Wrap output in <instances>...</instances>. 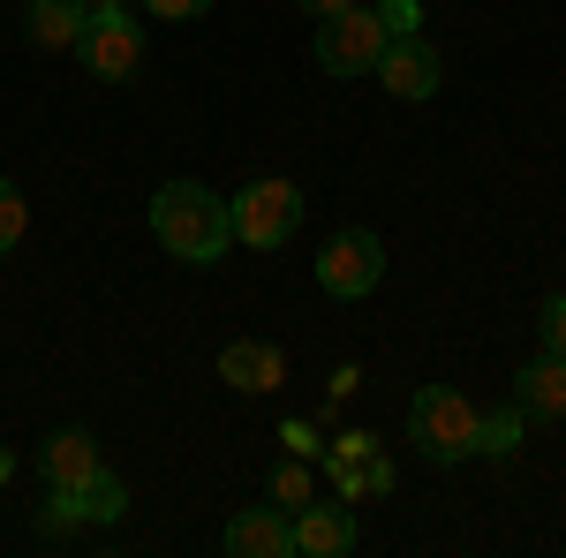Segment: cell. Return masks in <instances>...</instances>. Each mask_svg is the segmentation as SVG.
<instances>
[{"mask_svg": "<svg viewBox=\"0 0 566 558\" xmlns=\"http://www.w3.org/2000/svg\"><path fill=\"white\" fill-rule=\"evenodd\" d=\"M227 212H234V242H242V250H287V234L303 227V189L280 181V173H264V181H250Z\"/></svg>", "mask_w": 566, "mask_h": 558, "instance_id": "5b68a950", "label": "cell"}, {"mask_svg": "<svg viewBox=\"0 0 566 558\" xmlns=\"http://www.w3.org/2000/svg\"><path fill=\"white\" fill-rule=\"evenodd\" d=\"M370 76H378L392 98H438V53H431V39H423V31H416V39H392L386 53H378Z\"/></svg>", "mask_w": 566, "mask_h": 558, "instance_id": "ba28073f", "label": "cell"}, {"mask_svg": "<svg viewBox=\"0 0 566 558\" xmlns=\"http://www.w3.org/2000/svg\"><path fill=\"white\" fill-rule=\"evenodd\" d=\"M219 378L234 392H280L287 386V355L272 340H227L219 347Z\"/></svg>", "mask_w": 566, "mask_h": 558, "instance_id": "30bf717a", "label": "cell"}, {"mask_svg": "<svg viewBox=\"0 0 566 558\" xmlns=\"http://www.w3.org/2000/svg\"><path fill=\"white\" fill-rule=\"evenodd\" d=\"M272 506H287V514H303V506H310V461H303V453L272 468Z\"/></svg>", "mask_w": 566, "mask_h": 558, "instance_id": "2e32d148", "label": "cell"}, {"mask_svg": "<svg viewBox=\"0 0 566 558\" xmlns=\"http://www.w3.org/2000/svg\"><path fill=\"white\" fill-rule=\"evenodd\" d=\"M23 31H31V45H45V53H76V39H84V0H31V15H23Z\"/></svg>", "mask_w": 566, "mask_h": 558, "instance_id": "4fadbf2b", "label": "cell"}, {"mask_svg": "<svg viewBox=\"0 0 566 558\" xmlns=\"http://www.w3.org/2000/svg\"><path fill=\"white\" fill-rule=\"evenodd\" d=\"M378 280H386V242H378L370 227H340V234L317 250V287L333 302H363Z\"/></svg>", "mask_w": 566, "mask_h": 558, "instance_id": "8992f818", "label": "cell"}, {"mask_svg": "<svg viewBox=\"0 0 566 558\" xmlns=\"http://www.w3.org/2000/svg\"><path fill=\"white\" fill-rule=\"evenodd\" d=\"M151 234L181 264H219L234 250V212H227V197H212L205 181H167L151 197Z\"/></svg>", "mask_w": 566, "mask_h": 558, "instance_id": "6da1fadb", "label": "cell"}, {"mask_svg": "<svg viewBox=\"0 0 566 558\" xmlns=\"http://www.w3.org/2000/svg\"><path fill=\"white\" fill-rule=\"evenodd\" d=\"M8 475H15V453H8V445H0V491H8Z\"/></svg>", "mask_w": 566, "mask_h": 558, "instance_id": "484cf974", "label": "cell"}, {"mask_svg": "<svg viewBox=\"0 0 566 558\" xmlns=\"http://www.w3.org/2000/svg\"><path fill=\"white\" fill-rule=\"evenodd\" d=\"M76 61H84L98 84H129L136 69H144V23L129 15V0H84Z\"/></svg>", "mask_w": 566, "mask_h": 558, "instance_id": "3957f363", "label": "cell"}, {"mask_svg": "<svg viewBox=\"0 0 566 558\" xmlns=\"http://www.w3.org/2000/svg\"><path fill=\"white\" fill-rule=\"evenodd\" d=\"M69 506H76V520H122V514H129V491H122V475H114V468H98L91 483L69 491Z\"/></svg>", "mask_w": 566, "mask_h": 558, "instance_id": "5bb4252c", "label": "cell"}, {"mask_svg": "<svg viewBox=\"0 0 566 558\" xmlns=\"http://www.w3.org/2000/svg\"><path fill=\"white\" fill-rule=\"evenodd\" d=\"M392 483H400V468H392L386 453H370V461H363V491H370V498H386Z\"/></svg>", "mask_w": 566, "mask_h": 558, "instance_id": "7402d4cb", "label": "cell"}, {"mask_svg": "<svg viewBox=\"0 0 566 558\" xmlns=\"http://www.w3.org/2000/svg\"><path fill=\"white\" fill-rule=\"evenodd\" d=\"M98 468H106V461H98V438H91V430H53V438L39 445L45 491H76V483H91Z\"/></svg>", "mask_w": 566, "mask_h": 558, "instance_id": "8fae6325", "label": "cell"}, {"mask_svg": "<svg viewBox=\"0 0 566 558\" xmlns=\"http://www.w3.org/2000/svg\"><path fill=\"white\" fill-rule=\"evenodd\" d=\"M355 544H363V528H355L348 498H340V506H317V498H310L303 514H295V551L303 558H348Z\"/></svg>", "mask_w": 566, "mask_h": 558, "instance_id": "9c48e42d", "label": "cell"}, {"mask_svg": "<svg viewBox=\"0 0 566 558\" xmlns=\"http://www.w3.org/2000/svg\"><path fill=\"white\" fill-rule=\"evenodd\" d=\"M370 453H378V438H370V430H348V438H333V475H340V468H363Z\"/></svg>", "mask_w": 566, "mask_h": 558, "instance_id": "ac0fdd59", "label": "cell"}, {"mask_svg": "<svg viewBox=\"0 0 566 558\" xmlns=\"http://www.w3.org/2000/svg\"><path fill=\"white\" fill-rule=\"evenodd\" d=\"M522 430H528L522 408H499V415H483V453H491V461H514V453H522Z\"/></svg>", "mask_w": 566, "mask_h": 558, "instance_id": "9a60e30c", "label": "cell"}, {"mask_svg": "<svg viewBox=\"0 0 566 558\" xmlns=\"http://www.w3.org/2000/svg\"><path fill=\"white\" fill-rule=\"evenodd\" d=\"M378 15H386L392 39H416V31H423V8H416V0H378Z\"/></svg>", "mask_w": 566, "mask_h": 558, "instance_id": "44dd1931", "label": "cell"}, {"mask_svg": "<svg viewBox=\"0 0 566 558\" xmlns=\"http://www.w3.org/2000/svg\"><path fill=\"white\" fill-rule=\"evenodd\" d=\"M144 8H151L159 23H189V15H205L212 0H144Z\"/></svg>", "mask_w": 566, "mask_h": 558, "instance_id": "603a6c76", "label": "cell"}, {"mask_svg": "<svg viewBox=\"0 0 566 558\" xmlns=\"http://www.w3.org/2000/svg\"><path fill=\"white\" fill-rule=\"evenodd\" d=\"M408 445L438 468H461L483 453V408L461 386H423L408 400Z\"/></svg>", "mask_w": 566, "mask_h": 558, "instance_id": "7a4b0ae2", "label": "cell"}, {"mask_svg": "<svg viewBox=\"0 0 566 558\" xmlns=\"http://www.w3.org/2000/svg\"><path fill=\"white\" fill-rule=\"evenodd\" d=\"M536 333H544V355H566V295H544V317H536Z\"/></svg>", "mask_w": 566, "mask_h": 558, "instance_id": "d6986e66", "label": "cell"}, {"mask_svg": "<svg viewBox=\"0 0 566 558\" xmlns=\"http://www.w3.org/2000/svg\"><path fill=\"white\" fill-rule=\"evenodd\" d=\"M514 408H522L528 423H559L566 415V355H536V362H522Z\"/></svg>", "mask_w": 566, "mask_h": 558, "instance_id": "7c38bea8", "label": "cell"}, {"mask_svg": "<svg viewBox=\"0 0 566 558\" xmlns=\"http://www.w3.org/2000/svg\"><path fill=\"white\" fill-rule=\"evenodd\" d=\"M295 8H310V15H340V8H355V0H295Z\"/></svg>", "mask_w": 566, "mask_h": 558, "instance_id": "d4e9b609", "label": "cell"}, {"mask_svg": "<svg viewBox=\"0 0 566 558\" xmlns=\"http://www.w3.org/2000/svg\"><path fill=\"white\" fill-rule=\"evenodd\" d=\"M386 45H392V31L370 0H355L340 15H317V69L325 76H370Z\"/></svg>", "mask_w": 566, "mask_h": 558, "instance_id": "277c9868", "label": "cell"}, {"mask_svg": "<svg viewBox=\"0 0 566 558\" xmlns=\"http://www.w3.org/2000/svg\"><path fill=\"white\" fill-rule=\"evenodd\" d=\"M23 227H31V204H23V189H15V181H0V257L23 242Z\"/></svg>", "mask_w": 566, "mask_h": 558, "instance_id": "e0dca14e", "label": "cell"}, {"mask_svg": "<svg viewBox=\"0 0 566 558\" xmlns=\"http://www.w3.org/2000/svg\"><path fill=\"white\" fill-rule=\"evenodd\" d=\"M219 544L234 558H295V514L287 506H242Z\"/></svg>", "mask_w": 566, "mask_h": 558, "instance_id": "52a82bcc", "label": "cell"}, {"mask_svg": "<svg viewBox=\"0 0 566 558\" xmlns=\"http://www.w3.org/2000/svg\"><path fill=\"white\" fill-rule=\"evenodd\" d=\"M39 536H61V544L76 536V506H69V491H53V498H45V514H39Z\"/></svg>", "mask_w": 566, "mask_h": 558, "instance_id": "ffe728a7", "label": "cell"}, {"mask_svg": "<svg viewBox=\"0 0 566 558\" xmlns=\"http://www.w3.org/2000/svg\"><path fill=\"white\" fill-rule=\"evenodd\" d=\"M280 438H287V445H295V453H303V461H310V453H317V423H303V415H295V423L280 430Z\"/></svg>", "mask_w": 566, "mask_h": 558, "instance_id": "cb8c5ba5", "label": "cell"}]
</instances>
